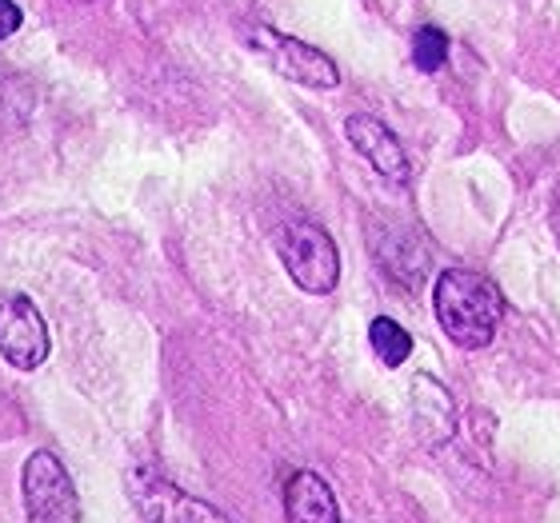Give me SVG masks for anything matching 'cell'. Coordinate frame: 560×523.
Here are the masks:
<instances>
[{"label": "cell", "mask_w": 560, "mask_h": 523, "mask_svg": "<svg viewBox=\"0 0 560 523\" xmlns=\"http://www.w3.org/2000/svg\"><path fill=\"white\" fill-rule=\"evenodd\" d=\"M48 324L40 308H36L28 296L21 292H9L0 296V356L21 368V372H33L48 360Z\"/></svg>", "instance_id": "obj_6"}, {"label": "cell", "mask_w": 560, "mask_h": 523, "mask_svg": "<svg viewBox=\"0 0 560 523\" xmlns=\"http://www.w3.org/2000/svg\"><path fill=\"white\" fill-rule=\"evenodd\" d=\"M21 491L28 523H81V500H77L72 476L52 452H33L24 460Z\"/></svg>", "instance_id": "obj_4"}, {"label": "cell", "mask_w": 560, "mask_h": 523, "mask_svg": "<svg viewBox=\"0 0 560 523\" xmlns=\"http://www.w3.org/2000/svg\"><path fill=\"white\" fill-rule=\"evenodd\" d=\"M345 136H349V144L357 152H361L364 161L373 164L376 176L385 180V185L393 188H405L409 185V156H405V148H400L397 132L388 129L381 117H369V112H357V117L345 120Z\"/></svg>", "instance_id": "obj_7"}, {"label": "cell", "mask_w": 560, "mask_h": 523, "mask_svg": "<svg viewBox=\"0 0 560 523\" xmlns=\"http://www.w3.org/2000/svg\"><path fill=\"white\" fill-rule=\"evenodd\" d=\"M21 21H24V12L16 9L12 0H0V40L16 33V28H21Z\"/></svg>", "instance_id": "obj_13"}, {"label": "cell", "mask_w": 560, "mask_h": 523, "mask_svg": "<svg viewBox=\"0 0 560 523\" xmlns=\"http://www.w3.org/2000/svg\"><path fill=\"white\" fill-rule=\"evenodd\" d=\"M549 224H552V236H557V248H560V197H557V200H552Z\"/></svg>", "instance_id": "obj_14"}, {"label": "cell", "mask_w": 560, "mask_h": 523, "mask_svg": "<svg viewBox=\"0 0 560 523\" xmlns=\"http://www.w3.org/2000/svg\"><path fill=\"white\" fill-rule=\"evenodd\" d=\"M245 40L257 57H265V64H269L277 76H284V81L304 84V88H320V93H328V88L340 84L337 60L328 57V52H320V48L296 40V36L277 33L269 24H248Z\"/></svg>", "instance_id": "obj_3"}, {"label": "cell", "mask_w": 560, "mask_h": 523, "mask_svg": "<svg viewBox=\"0 0 560 523\" xmlns=\"http://www.w3.org/2000/svg\"><path fill=\"white\" fill-rule=\"evenodd\" d=\"M376 257H381L388 276L409 284V288H417L424 280V252L412 245L409 236H376Z\"/></svg>", "instance_id": "obj_10"}, {"label": "cell", "mask_w": 560, "mask_h": 523, "mask_svg": "<svg viewBox=\"0 0 560 523\" xmlns=\"http://www.w3.org/2000/svg\"><path fill=\"white\" fill-rule=\"evenodd\" d=\"M436 324L456 348H489L504 316V296L489 276L468 268H444L432 284Z\"/></svg>", "instance_id": "obj_1"}, {"label": "cell", "mask_w": 560, "mask_h": 523, "mask_svg": "<svg viewBox=\"0 0 560 523\" xmlns=\"http://www.w3.org/2000/svg\"><path fill=\"white\" fill-rule=\"evenodd\" d=\"M129 496L137 503V512L144 515V523H233L221 508L188 496L185 488L161 479L149 467H140L129 476Z\"/></svg>", "instance_id": "obj_5"}, {"label": "cell", "mask_w": 560, "mask_h": 523, "mask_svg": "<svg viewBox=\"0 0 560 523\" xmlns=\"http://www.w3.org/2000/svg\"><path fill=\"white\" fill-rule=\"evenodd\" d=\"M369 348H373V356L385 364V368H400V364L412 356V336L397 320L376 316L373 324H369Z\"/></svg>", "instance_id": "obj_11"}, {"label": "cell", "mask_w": 560, "mask_h": 523, "mask_svg": "<svg viewBox=\"0 0 560 523\" xmlns=\"http://www.w3.org/2000/svg\"><path fill=\"white\" fill-rule=\"evenodd\" d=\"M284 520L289 523H340L337 496L316 472H296L284 484Z\"/></svg>", "instance_id": "obj_8"}, {"label": "cell", "mask_w": 560, "mask_h": 523, "mask_svg": "<svg viewBox=\"0 0 560 523\" xmlns=\"http://www.w3.org/2000/svg\"><path fill=\"white\" fill-rule=\"evenodd\" d=\"M444 60H448V36L441 28H432V24L417 28V36H412V64L420 72H441Z\"/></svg>", "instance_id": "obj_12"}, {"label": "cell", "mask_w": 560, "mask_h": 523, "mask_svg": "<svg viewBox=\"0 0 560 523\" xmlns=\"http://www.w3.org/2000/svg\"><path fill=\"white\" fill-rule=\"evenodd\" d=\"M277 257L292 284L313 296H328L340 280V252L332 236L313 221H289L277 233Z\"/></svg>", "instance_id": "obj_2"}, {"label": "cell", "mask_w": 560, "mask_h": 523, "mask_svg": "<svg viewBox=\"0 0 560 523\" xmlns=\"http://www.w3.org/2000/svg\"><path fill=\"white\" fill-rule=\"evenodd\" d=\"M412 392H417V428L424 431V443L441 448L456 428L453 395H448V388L441 380H432V376H420Z\"/></svg>", "instance_id": "obj_9"}]
</instances>
